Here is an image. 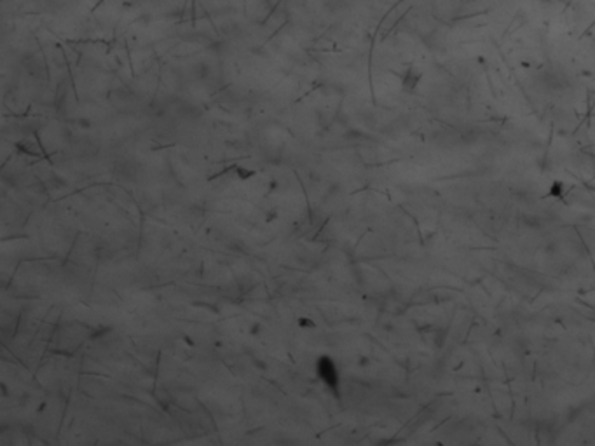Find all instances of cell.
I'll return each instance as SVG.
<instances>
[{"mask_svg":"<svg viewBox=\"0 0 595 446\" xmlns=\"http://www.w3.org/2000/svg\"><path fill=\"white\" fill-rule=\"evenodd\" d=\"M421 77H423V72L417 68H408L407 72H405L403 78H401V84H403V89L405 91H412L416 89V86L419 84Z\"/></svg>","mask_w":595,"mask_h":446,"instance_id":"1","label":"cell"}]
</instances>
